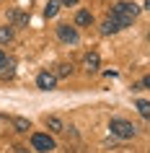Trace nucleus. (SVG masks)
Segmentation results:
<instances>
[{
    "instance_id": "f257e3e1",
    "label": "nucleus",
    "mask_w": 150,
    "mask_h": 153,
    "mask_svg": "<svg viewBox=\"0 0 150 153\" xmlns=\"http://www.w3.org/2000/svg\"><path fill=\"white\" fill-rule=\"evenodd\" d=\"M137 13H140V8H137L134 3H117V5L111 8V13H109V16L114 18V21H117V24L122 26V29H124V26H132V24H134Z\"/></svg>"
},
{
    "instance_id": "f03ea898",
    "label": "nucleus",
    "mask_w": 150,
    "mask_h": 153,
    "mask_svg": "<svg viewBox=\"0 0 150 153\" xmlns=\"http://www.w3.org/2000/svg\"><path fill=\"white\" fill-rule=\"evenodd\" d=\"M109 130H111V135L122 137V140H132L134 132H137V127H134L132 122H127V120H111Z\"/></svg>"
},
{
    "instance_id": "7ed1b4c3",
    "label": "nucleus",
    "mask_w": 150,
    "mask_h": 153,
    "mask_svg": "<svg viewBox=\"0 0 150 153\" xmlns=\"http://www.w3.org/2000/svg\"><path fill=\"white\" fill-rule=\"evenodd\" d=\"M31 145H34V151H39V153H49V151L57 148L55 137L47 135V132H34L31 135Z\"/></svg>"
},
{
    "instance_id": "20e7f679",
    "label": "nucleus",
    "mask_w": 150,
    "mask_h": 153,
    "mask_svg": "<svg viewBox=\"0 0 150 153\" xmlns=\"http://www.w3.org/2000/svg\"><path fill=\"white\" fill-rule=\"evenodd\" d=\"M57 36H60V42H65V44H78V29L70 24H62V26H57Z\"/></svg>"
},
{
    "instance_id": "39448f33",
    "label": "nucleus",
    "mask_w": 150,
    "mask_h": 153,
    "mask_svg": "<svg viewBox=\"0 0 150 153\" xmlns=\"http://www.w3.org/2000/svg\"><path fill=\"white\" fill-rule=\"evenodd\" d=\"M36 86H39L41 91H52L57 86V75H55V73H49V70L39 73V75H36Z\"/></svg>"
},
{
    "instance_id": "423d86ee",
    "label": "nucleus",
    "mask_w": 150,
    "mask_h": 153,
    "mask_svg": "<svg viewBox=\"0 0 150 153\" xmlns=\"http://www.w3.org/2000/svg\"><path fill=\"white\" fill-rule=\"evenodd\" d=\"M10 24L18 26V29H24V26H29V13H21V10H10L8 13Z\"/></svg>"
},
{
    "instance_id": "0eeeda50",
    "label": "nucleus",
    "mask_w": 150,
    "mask_h": 153,
    "mask_svg": "<svg viewBox=\"0 0 150 153\" xmlns=\"http://www.w3.org/2000/svg\"><path fill=\"white\" fill-rule=\"evenodd\" d=\"M13 75H16V60H5V62L0 65V78L8 81V78H13Z\"/></svg>"
},
{
    "instance_id": "6e6552de",
    "label": "nucleus",
    "mask_w": 150,
    "mask_h": 153,
    "mask_svg": "<svg viewBox=\"0 0 150 153\" xmlns=\"http://www.w3.org/2000/svg\"><path fill=\"white\" fill-rule=\"evenodd\" d=\"M93 24V13L91 10H78L75 13V26H91Z\"/></svg>"
},
{
    "instance_id": "1a4fd4ad",
    "label": "nucleus",
    "mask_w": 150,
    "mask_h": 153,
    "mask_svg": "<svg viewBox=\"0 0 150 153\" xmlns=\"http://www.w3.org/2000/svg\"><path fill=\"white\" fill-rule=\"evenodd\" d=\"M98 62H101L98 52H91V55H86V60H83V65H86V70H88V73L98 70Z\"/></svg>"
},
{
    "instance_id": "9d476101",
    "label": "nucleus",
    "mask_w": 150,
    "mask_h": 153,
    "mask_svg": "<svg viewBox=\"0 0 150 153\" xmlns=\"http://www.w3.org/2000/svg\"><path fill=\"white\" fill-rule=\"evenodd\" d=\"M119 29H122V26H119L111 16H109V18H103V24H101V34H106V36H109V34H117Z\"/></svg>"
},
{
    "instance_id": "9b49d317",
    "label": "nucleus",
    "mask_w": 150,
    "mask_h": 153,
    "mask_svg": "<svg viewBox=\"0 0 150 153\" xmlns=\"http://www.w3.org/2000/svg\"><path fill=\"white\" fill-rule=\"evenodd\" d=\"M13 130H16V132H29V130H31V122L26 120V117H16V120H13Z\"/></svg>"
},
{
    "instance_id": "f8f14e48",
    "label": "nucleus",
    "mask_w": 150,
    "mask_h": 153,
    "mask_svg": "<svg viewBox=\"0 0 150 153\" xmlns=\"http://www.w3.org/2000/svg\"><path fill=\"white\" fill-rule=\"evenodd\" d=\"M60 5H62L60 0H49L47 8H44V16H47V18H55V16H57V10H60Z\"/></svg>"
},
{
    "instance_id": "ddd939ff",
    "label": "nucleus",
    "mask_w": 150,
    "mask_h": 153,
    "mask_svg": "<svg viewBox=\"0 0 150 153\" xmlns=\"http://www.w3.org/2000/svg\"><path fill=\"white\" fill-rule=\"evenodd\" d=\"M13 42V26H0V44Z\"/></svg>"
},
{
    "instance_id": "4468645a",
    "label": "nucleus",
    "mask_w": 150,
    "mask_h": 153,
    "mask_svg": "<svg viewBox=\"0 0 150 153\" xmlns=\"http://www.w3.org/2000/svg\"><path fill=\"white\" fill-rule=\"evenodd\" d=\"M47 127L52 130V132H62V120H60V117H47Z\"/></svg>"
},
{
    "instance_id": "2eb2a0df",
    "label": "nucleus",
    "mask_w": 150,
    "mask_h": 153,
    "mask_svg": "<svg viewBox=\"0 0 150 153\" xmlns=\"http://www.w3.org/2000/svg\"><path fill=\"white\" fill-rule=\"evenodd\" d=\"M137 112H140L145 120L150 117V104H148V99H140V101H137Z\"/></svg>"
},
{
    "instance_id": "dca6fc26",
    "label": "nucleus",
    "mask_w": 150,
    "mask_h": 153,
    "mask_svg": "<svg viewBox=\"0 0 150 153\" xmlns=\"http://www.w3.org/2000/svg\"><path fill=\"white\" fill-rule=\"evenodd\" d=\"M55 75H57V78H67V75H72V65H60Z\"/></svg>"
},
{
    "instance_id": "f3484780",
    "label": "nucleus",
    "mask_w": 150,
    "mask_h": 153,
    "mask_svg": "<svg viewBox=\"0 0 150 153\" xmlns=\"http://www.w3.org/2000/svg\"><path fill=\"white\" fill-rule=\"evenodd\" d=\"M62 5H78V0H60Z\"/></svg>"
},
{
    "instance_id": "a211bd4d",
    "label": "nucleus",
    "mask_w": 150,
    "mask_h": 153,
    "mask_svg": "<svg viewBox=\"0 0 150 153\" xmlns=\"http://www.w3.org/2000/svg\"><path fill=\"white\" fill-rule=\"evenodd\" d=\"M5 62V52H3V49H0V65Z\"/></svg>"
}]
</instances>
